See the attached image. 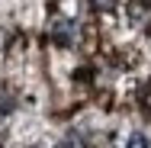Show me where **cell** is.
I'll return each mask as SVG.
<instances>
[{
  "instance_id": "6da1fadb",
  "label": "cell",
  "mask_w": 151,
  "mask_h": 148,
  "mask_svg": "<svg viewBox=\"0 0 151 148\" xmlns=\"http://www.w3.org/2000/svg\"><path fill=\"white\" fill-rule=\"evenodd\" d=\"M74 23H55V29H52V35H55V42L58 45H71L74 42Z\"/></svg>"
},
{
  "instance_id": "7a4b0ae2",
  "label": "cell",
  "mask_w": 151,
  "mask_h": 148,
  "mask_svg": "<svg viewBox=\"0 0 151 148\" xmlns=\"http://www.w3.org/2000/svg\"><path fill=\"white\" fill-rule=\"evenodd\" d=\"M125 148H148V139H145L142 132H132L129 142H125Z\"/></svg>"
},
{
  "instance_id": "3957f363",
  "label": "cell",
  "mask_w": 151,
  "mask_h": 148,
  "mask_svg": "<svg viewBox=\"0 0 151 148\" xmlns=\"http://www.w3.org/2000/svg\"><path fill=\"white\" fill-rule=\"evenodd\" d=\"M55 148H74V145H71V142H61V145H55Z\"/></svg>"
}]
</instances>
